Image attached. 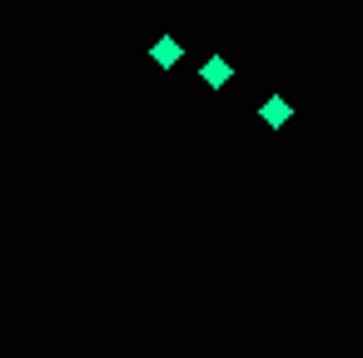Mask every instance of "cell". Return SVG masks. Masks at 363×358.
<instances>
[{
  "label": "cell",
  "instance_id": "1",
  "mask_svg": "<svg viewBox=\"0 0 363 358\" xmlns=\"http://www.w3.org/2000/svg\"><path fill=\"white\" fill-rule=\"evenodd\" d=\"M229 75H234V60H224V55H209V60L199 65V80H204L209 90H224Z\"/></svg>",
  "mask_w": 363,
  "mask_h": 358
},
{
  "label": "cell",
  "instance_id": "2",
  "mask_svg": "<svg viewBox=\"0 0 363 358\" xmlns=\"http://www.w3.org/2000/svg\"><path fill=\"white\" fill-rule=\"evenodd\" d=\"M150 60H155L160 70H174V65L184 60V50H179V40H174V35H160V40L150 45Z\"/></svg>",
  "mask_w": 363,
  "mask_h": 358
},
{
  "label": "cell",
  "instance_id": "3",
  "mask_svg": "<svg viewBox=\"0 0 363 358\" xmlns=\"http://www.w3.org/2000/svg\"><path fill=\"white\" fill-rule=\"evenodd\" d=\"M259 120H264L269 130H284V125L294 120V105H289L284 95H274V100H264V105H259Z\"/></svg>",
  "mask_w": 363,
  "mask_h": 358
},
{
  "label": "cell",
  "instance_id": "4",
  "mask_svg": "<svg viewBox=\"0 0 363 358\" xmlns=\"http://www.w3.org/2000/svg\"><path fill=\"white\" fill-rule=\"evenodd\" d=\"M0 358H6V353H0Z\"/></svg>",
  "mask_w": 363,
  "mask_h": 358
}]
</instances>
